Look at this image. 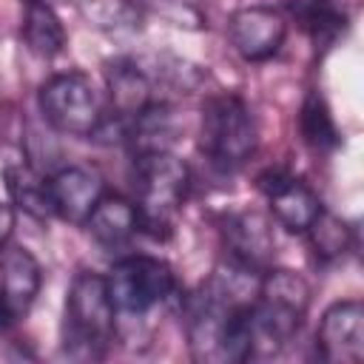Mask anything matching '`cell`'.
<instances>
[{"label": "cell", "mask_w": 364, "mask_h": 364, "mask_svg": "<svg viewBox=\"0 0 364 364\" xmlns=\"http://www.w3.org/2000/svg\"><path fill=\"white\" fill-rule=\"evenodd\" d=\"M310 284L304 276L276 267L259 276V290L250 304V358L279 355L301 330L310 310Z\"/></svg>", "instance_id": "1"}, {"label": "cell", "mask_w": 364, "mask_h": 364, "mask_svg": "<svg viewBox=\"0 0 364 364\" xmlns=\"http://www.w3.org/2000/svg\"><path fill=\"white\" fill-rule=\"evenodd\" d=\"M117 327V307L111 301L105 276L80 270L65 293L63 307V350L68 358H102Z\"/></svg>", "instance_id": "2"}, {"label": "cell", "mask_w": 364, "mask_h": 364, "mask_svg": "<svg viewBox=\"0 0 364 364\" xmlns=\"http://www.w3.org/2000/svg\"><path fill=\"white\" fill-rule=\"evenodd\" d=\"M134 188L139 230L168 239L191 188V168L171 151L134 156Z\"/></svg>", "instance_id": "3"}, {"label": "cell", "mask_w": 364, "mask_h": 364, "mask_svg": "<svg viewBox=\"0 0 364 364\" xmlns=\"http://www.w3.org/2000/svg\"><path fill=\"white\" fill-rule=\"evenodd\" d=\"M259 131L247 102L236 94L208 97L202 105L199 148L219 171H239L256 151Z\"/></svg>", "instance_id": "4"}, {"label": "cell", "mask_w": 364, "mask_h": 364, "mask_svg": "<svg viewBox=\"0 0 364 364\" xmlns=\"http://www.w3.org/2000/svg\"><path fill=\"white\" fill-rule=\"evenodd\" d=\"M37 105L54 131L82 139H94L108 114L91 77L82 71H63L48 77L37 91Z\"/></svg>", "instance_id": "5"}, {"label": "cell", "mask_w": 364, "mask_h": 364, "mask_svg": "<svg viewBox=\"0 0 364 364\" xmlns=\"http://www.w3.org/2000/svg\"><path fill=\"white\" fill-rule=\"evenodd\" d=\"M105 284H108L117 313L142 316V313L159 307L176 290V276L165 259L136 253V256L119 259L108 270Z\"/></svg>", "instance_id": "6"}, {"label": "cell", "mask_w": 364, "mask_h": 364, "mask_svg": "<svg viewBox=\"0 0 364 364\" xmlns=\"http://www.w3.org/2000/svg\"><path fill=\"white\" fill-rule=\"evenodd\" d=\"M256 185L264 193L273 219L290 233H307V228L324 210L318 193L304 179H299L282 168H267L264 173H259Z\"/></svg>", "instance_id": "7"}, {"label": "cell", "mask_w": 364, "mask_h": 364, "mask_svg": "<svg viewBox=\"0 0 364 364\" xmlns=\"http://www.w3.org/2000/svg\"><path fill=\"white\" fill-rule=\"evenodd\" d=\"M316 350L330 364H361L364 358V307L355 299L333 301L318 321Z\"/></svg>", "instance_id": "8"}, {"label": "cell", "mask_w": 364, "mask_h": 364, "mask_svg": "<svg viewBox=\"0 0 364 364\" xmlns=\"http://www.w3.org/2000/svg\"><path fill=\"white\" fill-rule=\"evenodd\" d=\"M228 34L239 57L247 63H262L282 48L287 37V20L270 6H245L230 14Z\"/></svg>", "instance_id": "9"}, {"label": "cell", "mask_w": 364, "mask_h": 364, "mask_svg": "<svg viewBox=\"0 0 364 364\" xmlns=\"http://www.w3.org/2000/svg\"><path fill=\"white\" fill-rule=\"evenodd\" d=\"M43 284L40 262L23 245H6L0 253V307L14 324L26 318Z\"/></svg>", "instance_id": "10"}, {"label": "cell", "mask_w": 364, "mask_h": 364, "mask_svg": "<svg viewBox=\"0 0 364 364\" xmlns=\"http://www.w3.org/2000/svg\"><path fill=\"white\" fill-rule=\"evenodd\" d=\"M102 193H105L102 176L91 168L68 165V168H60L54 176H48L51 213L71 225H85V219L91 216Z\"/></svg>", "instance_id": "11"}, {"label": "cell", "mask_w": 364, "mask_h": 364, "mask_svg": "<svg viewBox=\"0 0 364 364\" xmlns=\"http://www.w3.org/2000/svg\"><path fill=\"white\" fill-rule=\"evenodd\" d=\"M222 242H225L228 259L250 270H262L270 262L276 247L270 222L256 210L230 213L222 225Z\"/></svg>", "instance_id": "12"}, {"label": "cell", "mask_w": 364, "mask_h": 364, "mask_svg": "<svg viewBox=\"0 0 364 364\" xmlns=\"http://www.w3.org/2000/svg\"><path fill=\"white\" fill-rule=\"evenodd\" d=\"M105 82H108V114L117 119H131L139 111H145L154 97V82L139 65L136 57H117L105 65Z\"/></svg>", "instance_id": "13"}, {"label": "cell", "mask_w": 364, "mask_h": 364, "mask_svg": "<svg viewBox=\"0 0 364 364\" xmlns=\"http://www.w3.org/2000/svg\"><path fill=\"white\" fill-rule=\"evenodd\" d=\"M176 139H179V122H176V111L168 102L154 100L136 117L122 119V145H128L134 156L171 151Z\"/></svg>", "instance_id": "14"}, {"label": "cell", "mask_w": 364, "mask_h": 364, "mask_svg": "<svg viewBox=\"0 0 364 364\" xmlns=\"http://www.w3.org/2000/svg\"><path fill=\"white\" fill-rule=\"evenodd\" d=\"M91 239L102 247H122L139 233L136 205L119 193H102L94 205L91 216L85 219Z\"/></svg>", "instance_id": "15"}, {"label": "cell", "mask_w": 364, "mask_h": 364, "mask_svg": "<svg viewBox=\"0 0 364 364\" xmlns=\"http://www.w3.org/2000/svg\"><path fill=\"white\" fill-rule=\"evenodd\" d=\"M20 34L26 40V48L43 60H51L65 48L63 20L57 17V11L46 0H26Z\"/></svg>", "instance_id": "16"}, {"label": "cell", "mask_w": 364, "mask_h": 364, "mask_svg": "<svg viewBox=\"0 0 364 364\" xmlns=\"http://www.w3.org/2000/svg\"><path fill=\"white\" fill-rule=\"evenodd\" d=\"M284 6L316 46H330L347 28V14L333 0H284Z\"/></svg>", "instance_id": "17"}, {"label": "cell", "mask_w": 364, "mask_h": 364, "mask_svg": "<svg viewBox=\"0 0 364 364\" xmlns=\"http://www.w3.org/2000/svg\"><path fill=\"white\" fill-rule=\"evenodd\" d=\"M6 191L11 196V205L28 213L31 219H46L51 213V199H48V179L34 173L28 165H6L3 168Z\"/></svg>", "instance_id": "18"}, {"label": "cell", "mask_w": 364, "mask_h": 364, "mask_svg": "<svg viewBox=\"0 0 364 364\" xmlns=\"http://www.w3.org/2000/svg\"><path fill=\"white\" fill-rule=\"evenodd\" d=\"M82 20L105 34H131L142 26V9L134 0H77Z\"/></svg>", "instance_id": "19"}, {"label": "cell", "mask_w": 364, "mask_h": 364, "mask_svg": "<svg viewBox=\"0 0 364 364\" xmlns=\"http://www.w3.org/2000/svg\"><path fill=\"white\" fill-rule=\"evenodd\" d=\"M299 131L313 151H333L341 142L338 125L330 114V105L318 91H310L304 97L301 111H299Z\"/></svg>", "instance_id": "20"}, {"label": "cell", "mask_w": 364, "mask_h": 364, "mask_svg": "<svg viewBox=\"0 0 364 364\" xmlns=\"http://www.w3.org/2000/svg\"><path fill=\"white\" fill-rule=\"evenodd\" d=\"M139 65L145 68V74L151 77V82L173 88L179 94H191L193 88H199V82L205 80V74L199 71V65L176 57V54H151V57H136Z\"/></svg>", "instance_id": "21"}, {"label": "cell", "mask_w": 364, "mask_h": 364, "mask_svg": "<svg viewBox=\"0 0 364 364\" xmlns=\"http://www.w3.org/2000/svg\"><path fill=\"white\" fill-rule=\"evenodd\" d=\"M307 236H310V245H313V250H316V256L321 262H336L353 247L350 225L341 222L338 216L327 213V210H321L318 219L307 228Z\"/></svg>", "instance_id": "22"}, {"label": "cell", "mask_w": 364, "mask_h": 364, "mask_svg": "<svg viewBox=\"0 0 364 364\" xmlns=\"http://www.w3.org/2000/svg\"><path fill=\"white\" fill-rule=\"evenodd\" d=\"M14 222H17V213H14V205H6L0 202V250L9 245L11 233H14Z\"/></svg>", "instance_id": "23"}]
</instances>
